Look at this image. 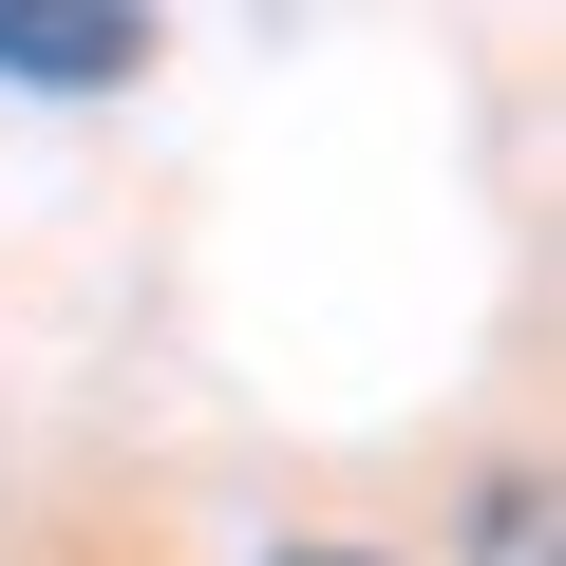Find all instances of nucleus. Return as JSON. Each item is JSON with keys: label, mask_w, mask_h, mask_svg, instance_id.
<instances>
[{"label": "nucleus", "mask_w": 566, "mask_h": 566, "mask_svg": "<svg viewBox=\"0 0 566 566\" xmlns=\"http://www.w3.org/2000/svg\"><path fill=\"white\" fill-rule=\"evenodd\" d=\"M283 566H378V547H283Z\"/></svg>", "instance_id": "3"}, {"label": "nucleus", "mask_w": 566, "mask_h": 566, "mask_svg": "<svg viewBox=\"0 0 566 566\" xmlns=\"http://www.w3.org/2000/svg\"><path fill=\"white\" fill-rule=\"evenodd\" d=\"M151 57V20H57V0H0V76L20 95H95V76H133Z\"/></svg>", "instance_id": "1"}, {"label": "nucleus", "mask_w": 566, "mask_h": 566, "mask_svg": "<svg viewBox=\"0 0 566 566\" xmlns=\"http://www.w3.org/2000/svg\"><path fill=\"white\" fill-rule=\"evenodd\" d=\"M472 566H547V472H528V491H491V510H472Z\"/></svg>", "instance_id": "2"}]
</instances>
